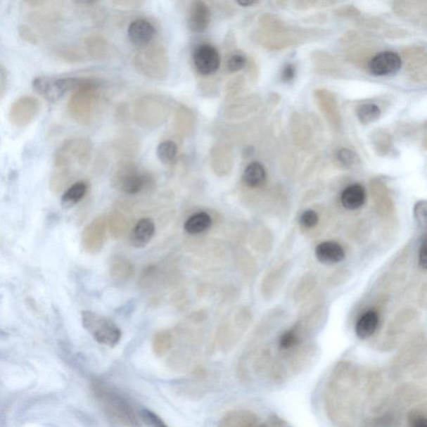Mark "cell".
Masks as SVG:
<instances>
[{
	"instance_id": "9",
	"label": "cell",
	"mask_w": 427,
	"mask_h": 427,
	"mask_svg": "<svg viewBox=\"0 0 427 427\" xmlns=\"http://www.w3.org/2000/svg\"><path fill=\"white\" fill-rule=\"evenodd\" d=\"M210 11L203 1L193 2L188 16V26L193 32H203L210 25Z\"/></svg>"
},
{
	"instance_id": "31",
	"label": "cell",
	"mask_w": 427,
	"mask_h": 427,
	"mask_svg": "<svg viewBox=\"0 0 427 427\" xmlns=\"http://www.w3.org/2000/svg\"><path fill=\"white\" fill-rule=\"evenodd\" d=\"M337 160L345 167L352 166L357 160V156L355 153L348 149H341L336 154Z\"/></svg>"
},
{
	"instance_id": "27",
	"label": "cell",
	"mask_w": 427,
	"mask_h": 427,
	"mask_svg": "<svg viewBox=\"0 0 427 427\" xmlns=\"http://www.w3.org/2000/svg\"><path fill=\"white\" fill-rule=\"evenodd\" d=\"M300 341L299 336L293 331H286L279 339V347L282 350H290L298 345Z\"/></svg>"
},
{
	"instance_id": "11",
	"label": "cell",
	"mask_w": 427,
	"mask_h": 427,
	"mask_svg": "<svg viewBox=\"0 0 427 427\" xmlns=\"http://www.w3.org/2000/svg\"><path fill=\"white\" fill-rule=\"evenodd\" d=\"M155 226L150 218L139 219L130 234L129 243L136 248H143L149 244L155 235Z\"/></svg>"
},
{
	"instance_id": "34",
	"label": "cell",
	"mask_w": 427,
	"mask_h": 427,
	"mask_svg": "<svg viewBox=\"0 0 427 427\" xmlns=\"http://www.w3.org/2000/svg\"><path fill=\"white\" fill-rule=\"evenodd\" d=\"M8 75L6 67L0 65V101L3 100L7 93Z\"/></svg>"
},
{
	"instance_id": "2",
	"label": "cell",
	"mask_w": 427,
	"mask_h": 427,
	"mask_svg": "<svg viewBox=\"0 0 427 427\" xmlns=\"http://www.w3.org/2000/svg\"><path fill=\"white\" fill-rule=\"evenodd\" d=\"M93 390L98 402L112 419L128 427H139L136 413L120 395L101 382H96L93 385Z\"/></svg>"
},
{
	"instance_id": "6",
	"label": "cell",
	"mask_w": 427,
	"mask_h": 427,
	"mask_svg": "<svg viewBox=\"0 0 427 427\" xmlns=\"http://www.w3.org/2000/svg\"><path fill=\"white\" fill-rule=\"evenodd\" d=\"M107 231V219L106 217L94 219L91 224L85 227L81 242L84 249L91 254L101 253L105 246Z\"/></svg>"
},
{
	"instance_id": "25",
	"label": "cell",
	"mask_w": 427,
	"mask_h": 427,
	"mask_svg": "<svg viewBox=\"0 0 427 427\" xmlns=\"http://www.w3.org/2000/svg\"><path fill=\"white\" fill-rule=\"evenodd\" d=\"M177 146L173 141H167L160 144L157 147V156L164 164L172 163L177 155Z\"/></svg>"
},
{
	"instance_id": "35",
	"label": "cell",
	"mask_w": 427,
	"mask_h": 427,
	"mask_svg": "<svg viewBox=\"0 0 427 427\" xmlns=\"http://www.w3.org/2000/svg\"><path fill=\"white\" fill-rule=\"evenodd\" d=\"M418 264H419L420 268L426 271L427 267V249H426V238L423 237L422 240L419 253H418Z\"/></svg>"
},
{
	"instance_id": "17",
	"label": "cell",
	"mask_w": 427,
	"mask_h": 427,
	"mask_svg": "<svg viewBox=\"0 0 427 427\" xmlns=\"http://www.w3.org/2000/svg\"><path fill=\"white\" fill-rule=\"evenodd\" d=\"M30 19L33 25L46 33L53 32L57 28L58 15L56 11H36L30 13Z\"/></svg>"
},
{
	"instance_id": "10",
	"label": "cell",
	"mask_w": 427,
	"mask_h": 427,
	"mask_svg": "<svg viewBox=\"0 0 427 427\" xmlns=\"http://www.w3.org/2000/svg\"><path fill=\"white\" fill-rule=\"evenodd\" d=\"M155 30L150 22L145 20H137L129 25L128 36L134 46H144L150 44L155 38Z\"/></svg>"
},
{
	"instance_id": "19",
	"label": "cell",
	"mask_w": 427,
	"mask_h": 427,
	"mask_svg": "<svg viewBox=\"0 0 427 427\" xmlns=\"http://www.w3.org/2000/svg\"><path fill=\"white\" fill-rule=\"evenodd\" d=\"M266 179V169L259 162H253L247 165L244 174H243V181L247 186L250 188L262 186Z\"/></svg>"
},
{
	"instance_id": "18",
	"label": "cell",
	"mask_w": 427,
	"mask_h": 427,
	"mask_svg": "<svg viewBox=\"0 0 427 427\" xmlns=\"http://www.w3.org/2000/svg\"><path fill=\"white\" fill-rule=\"evenodd\" d=\"M147 179L145 175L136 172L125 173L120 179V190L129 195H136L146 186Z\"/></svg>"
},
{
	"instance_id": "5",
	"label": "cell",
	"mask_w": 427,
	"mask_h": 427,
	"mask_svg": "<svg viewBox=\"0 0 427 427\" xmlns=\"http://www.w3.org/2000/svg\"><path fill=\"white\" fill-rule=\"evenodd\" d=\"M39 102L34 96H22L13 103L8 111V120L17 127H25L38 115Z\"/></svg>"
},
{
	"instance_id": "4",
	"label": "cell",
	"mask_w": 427,
	"mask_h": 427,
	"mask_svg": "<svg viewBox=\"0 0 427 427\" xmlns=\"http://www.w3.org/2000/svg\"><path fill=\"white\" fill-rule=\"evenodd\" d=\"M84 79L75 78H52L40 76L32 82L34 91L42 96L44 100L55 103L71 91H77L82 85Z\"/></svg>"
},
{
	"instance_id": "7",
	"label": "cell",
	"mask_w": 427,
	"mask_h": 427,
	"mask_svg": "<svg viewBox=\"0 0 427 427\" xmlns=\"http://www.w3.org/2000/svg\"><path fill=\"white\" fill-rule=\"evenodd\" d=\"M193 62L200 75H210L219 69V53L211 44H202L198 46L193 53Z\"/></svg>"
},
{
	"instance_id": "20",
	"label": "cell",
	"mask_w": 427,
	"mask_h": 427,
	"mask_svg": "<svg viewBox=\"0 0 427 427\" xmlns=\"http://www.w3.org/2000/svg\"><path fill=\"white\" fill-rule=\"evenodd\" d=\"M87 191L88 186L87 183L79 181L73 184V185L67 189L62 196V208L64 209L74 208L87 195Z\"/></svg>"
},
{
	"instance_id": "23",
	"label": "cell",
	"mask_w": 427,
	"mask_h": 427,
	"mask_svg": "<svg viewBox=\"0 0 427 427\" xmlns=\"http://www.w3.org/2000/svg\"><path fill=\"white\" fill-rule=\"evenodd\" d=\"M107 224H109L111 235L115 238L122 237L128 230L127 219L120 212L112 213Z\"/></svg>"
},
{
	"instance_id": "29",
	"label": "cell",
	"mask_w": 427,
	"mask_h": 427,
	"mask_svg": "<svg viewBox=\"0 0 427 427\" xmlns=\"http://www.w3.org/2000/svg\"><path fill=\"white\" fill-rule=\"evenodd\" d=\"M299 222L301 226L305 228H313L317 227V224L319 222V215L314 210H305L304 212L300 215Z\"/></svg>"
},
{
	"instance_id": "8",
	"label": "cell",
	"mask_w": 427,
	"mask_h": 427,
	"mask_svg": "<svg viewBox=\"0 0 427 427\" xmlns=\"http://www.w3.org/2000/svg\"><path fill=\"white\" fill-rule=\"evenodd\" d=\"M402 64V58L398 53L384 51L377 53L371 58L369 70L375 76H389L397 73L401 69Z\"/></svg>"
},
{
	"instance_id": "3",
	"label": "cell",
	"mask_w": 427,
	"mask_h": 427,
	"mask_svg": "<svg viewBox=\"0 0 427 427\" xmlns=\"http://www.w3.org/2000/svg\"><path fill=\"white\" fill-rule=\"evenodd\" d=\"M82 325L97 343L115 348L121 339V331L115 324L102 314L91 311L81 313Z\"/></svg>"
},
{
	"instance_id": "22",
	"label": "cell",
	"mask_w": 427,
	"mask_h": 427,
	"mask_svg": "<svg viewBox=\"0 0 427 427\" xmlns=\"http://www.w3.org/2000/svg\"><path fill=\"white\" fill-rule=\"evenodd\" d=\"M173 345V336L168 331L157 332L152 341V348L157 357H164Z\"/></svg>"
},
{
	"instance_id": "36",
	"label": "cell",
	"mask_w": 427,
	"mask_h": 427,
	"mask_svg": "<svg viewBox=\"0 0 427 427\" xmlns=\"http://www.w3.org/2000/svg\"><path fill=\"white\" fill-rule=\"evenodd\" d=\"M295 66L291 64L287 65L282 72L283 80L286 81V82H288V81L293 79L295 77Z\"/></svg>"
},
{
	"instance_id": "33",
	"label": "cell",
	"mask_w": 427,
	"mask_h": 427,
	"mask_svg": "<svg viewBox=\"0 0 427 427\" xmlns=\"http://www.w3.org/2000/svg\"><path fill=\"white\" fill-rule=\"evenodd\" d=\"M20 38L31 44H36L39 42V37L33 29L27 25H20L19 28Z\"/></svg>"
},
{
	"instance_id": "1",
	"label": "cell",
	"mask_w": 427,
	"mask_h": 427,
	"mask_svg": "<svg viewBox=\"0 0 427 427\" xmlns=\"http://www.w3.org/2000/svg\"><path fill=\"white\" fill-rule=\"evenodd\" d=\"M359 373L350 366H339L332 372L326 394L328 415L341 427H352L357 420Z\"/></svg>"
},
{
	"instance_id": "38",
	"label": "cell",
	"mask_w": 427,
	"mask_h": 427,
	"mask_svg": "<svg viewBox=\"0 0 427 427\" xmlns=\"http://www.w3.org/2000/svg\"><path fill=\"white\" fill-rule=\"evenodd\" d=\"M256 2L254 1H247V2H242V1H239L238 2V4H240V6H253V4H255Z\"/></svg>"
},
{
	"instance_id": "26",
	"label": "cell",
	"mask_w": 427,
	"mask_h": 427,
	"mask_svg": "<svg viewBox=\"0 0 427 427\" xmlns=\"http://www.w3.org/2000/svg\"><path fill=\"white\" fill-rule=\"evenodd\" d=\"M408 427H427V416L426 407H416L411 409L407 415Z\"/></svg>"
},
{
	"instance_id": "32",
	"label": "cell",
	"mask_w": 427,
	"mask_h": 427,
	"mask_svg": "<svg viewBox=\"0 0 427 427\" xmlns=\"http://www.w3.org/2000/svg\"><path fill=\"white\" fill-rule=\"evenodd\" d=\"M426 202L424 200L418 202L414 208V217L417 223L421 227H426Z\"/></svg>"
},
{
	"instance_id": "39",
	"label": "cell",
	"mask_w": 427,
	"mask_h": 427,
	"mask_svg": "<svg viewBox=\"0 0 427 427\" xmlns=\"http://www.w3.org/2000/svg\"><path fill=\"white\" fill-rule=\"evenodd\" d=\"M255 427H267L266 425H257Z\"/></svg>"
},
{
	"instance_id": "14",
	"label": "cell",
	"mask_w": 427,
	"mask_h": 427,
	"mask_svg": "<svg viewBox=\"0 0 427 427\" xmlns=\"http://www.w3.org/2000/svg\"><path fill=\"white\" fill-rule=\"evenodd\" d=\"M366 198L365 188L359 184H353L341 193L340 201L345 209L355 210L362 208L365 203Z\"/></svg>"
},
{
	"instance_id": "37",
	"label": "cell",
	"mask_w": 427,
	"mask_h": 427,
	"mask_svg": "<svg viewBox=\"0 0 427 427\" xmlns=\"http://www.w3.org/2000/svg\"><path fill=\"white\" fill-rule=\"evenodd\" d=\"M267 427H292L286 421L281 419V418L273 416L271 420H269V426Z\"/></svg>"
},
{
	"instance_id": "15",
	"label": "cell",
	"mask_w": 427,
	"mask_h": 427,
	"mask_svg": "<svg viewBox=\"0 0 427 427\" xmlns=\"http://www.w3.org/2000/svg\"><path fill=\"white\" fill-rule=\"evenodd\" d=\"M134 273V267L132 262L124 256H115L111 260L110 274L117 284H124L129 278H132Z\"/></svg>"
},
{
	"instance_id": "12",
	"label": "cell",
	"mask_w": 427,
	"mask_h": 427,
	"mask_svg": "<svg viewBox=\"0 0 427 427\" xmlns=\"http://www.w3.org/2000/svg\"><path fill=\"white\" fill-rule=\"evenodd\" d=\"M314 254H316L319 262L326 265H333L343 262L345 256L343 247L339 243L335 241L321 243L316 247Z\"/></svg>"
},
{
	"instance_id": "13",
	"label": "cell",
	"mask_w": 427,
	"mask_h": 427,
	"mask_svg": "<svg viewBox=\"0 0 427 427\" xmlns=\"http://www.w3.org/2000/svg\"><path fill=\"white\" fill-rule=\"evenodd\" d=\"M258 418L255 413L246 410H234L227 413L218 427H255Z\"/></svg>"
},
{
	"instance_id": "24",
	"label": "cell",
	"mask_w": 427,
	"mask_h": 427,
	"mask_svg": "<svg viewBox=\"0 0 427 427\" xmlns=\"http://www.w3.org/2000/svg\"><path fill=\"white\" fill-rule=\"evenodd\" d=\"M357 115L362 124H370L379 119L381 110L375 104H364L358 107Z\"/></svg>"
},
{
	"instance_id": "30",
	"label": "cell",
	"mask_w": 427,
	"mask_h": 427,
	"mask_svg": "<svg viewBox=\"0 0 427 427\" xmlns=\"http://www.w3.org/2000/svg\"><path fill=\"white\" fill-rule=\"evenodd\" d=\"M141 415L146 423L153 427H168L158 415L148 409H143Z\"/></svg>"
},
{
	"instance_id": "28",
	"label": "cell",
	"mask_w": 427,
	"mask_h": 427,
	"mask_svg": "<svg viewBox=\"0 0 427 427\" xmlns=\"http://www.w3.org/2000/svg\"><path fill=\"white\" fill-rule=\"evenodd\" d=\"M246 58L243 53H236L228 58L227 69L231 72H238L245 68Z\"/></svg>"
},
{
	"instance_id": "16",
	"label": "cell",
	"mask_w": 427,
	"mask_h": 427,
	"mask_svg": "<svg viewBox=\"0 0 427 427\" xmlns=\"http://www.w3.org/2000/svg\"><path fill=\"white\" fill-rule=\"evenodd\" d=\"M379 325V316L375 311L364 313L357 322L356 334L359 339L369 338Z\"/></svg>"
},
{
	"instance_id": "21",
	"label": "cell",
	"mask_w": 427,
	"mask_h": 427,
	"mask_svg": "<svg viewBox=\"0 0 427 427\" xmlns=\"http://www.w3.org/2000/svg\"><path fill=\"white\" fill-rule=\"evenodd\" d=\"M212 226V219L206 212H199L192 215L184 224L185 231L190 235H197L208 231Z\"/></svg>"
}]
</instances>
